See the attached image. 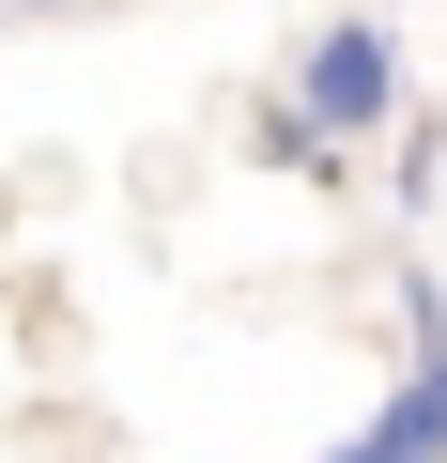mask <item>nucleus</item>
<instances>
[{"label": "nucleus", "mask_w": 447, "mask_h": 463, "mask_svg": "<svg viewBox=\"0 0 447 463\" xmlns=\"http://www.w3.org/2000/svg\"><path fill=\"white\" fill-rule=\"evenodd\" d=\"M324 155L340 139H370V124H401V32L386 16H340V32H309V62H293V93H278Z\"/></svg>", "instance_id": "1"}, {"label": "nucleus", "mask_w": 447, "mask_h": 463, "mask_svg": "<svg viewBox=\"0 0 447 463\" xmlns=\"http://www.w3.org/2000/svg\"><path fill=\"white\" fill-rule=\"evenodd\" d=\"M401 386L370 402V432L355 448H324V463H447V294H401Z\"/></svg>", "instance_id": "2"}]
</instances>
